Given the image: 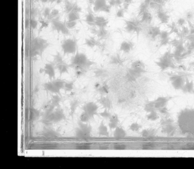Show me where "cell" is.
Returning <instances> with one entry per match:
<instances>
[{
    "instance_id": "cell-1",
    "label": "cell",
    "mask_w": 194,
    "mask_h": 169,
    "mask_svg": "<svg viewBox=\"0 0 194 169\" xmlns=\"http://www.w3.org/2000/svg\"><path fill=\"white\" fill-rule=\"evenodd\" d=\"M95 64V63L91 61L86 55L80 53L77 50L74 56L72 57L69 65L70 67L75 69L76 75L80 76L84 74L87 69Z\"/></svg>"
},
{
    "instance_id": "cell-2",
    "label": "cell",
    "mask_w": 194,
    "mask_h": 169,
    "mask_svg": "<svg viewBox=\"0 0 194 169\" xmlns=\"http://www.w3.org/2000/svg\"><path fill=\"white\" fill-rule=\"evenodd\" d=\"M155 64L162 71H165L169 68H175L174 57L172 55L170 48L164 54L158 59Z\"/></svg>"
},
{
    "instance_id": "cell-3",
    "label": "cell",
    "mask_w": 194,
    "mask_h": 169,
    "mask_svg": "<svg viewBox=\"0 0 194 169\" xmlns=\"http://www.w3.org/2000/svg\"><path fill=\"white\" fill-rule=\"evenodd\" d=\"M49 45L50 44L48 43L47 41L43 38L39 37L34 38L31 43V55L33 56H42L43 52Z\"/></svg>"
},
{
    "instance_id": "cell-4",
    "label": "cell",
    "mask_w": 194,
    "mask_h": 169,
    "mask_svg": "<svg viewBox=\"0 0 194 169\" xmlns=\"http://www.w3.org/2000/svg\"><path fill=\"white\" fill-rule=\"evenodd\" d=\"M66 116H65L63 111L62 109H57L52 113L48 115H44L42 119V122L46 125H50L53 123H56L65 120Z\"/></svg>"
},
{
    "instance_id": "cell-5",
    "label": "cell",
    "mask_w": 194,
    "mask_h": 169,
    "mask_svg": "<svg viewBox=\"0 0 194 169\" xmlns=\"http://www.w3.org/2000/svg\"><path fill=\"white\" fill-rule=\"evenodd\" d=\"M61 48L64 56L66 55L75 54L78 50L77 41L70 38L63 40L61 44Z\"/></svg>"
},
{
    "instance_id": "cell-6",
    "label": "cell",
    "mask_w": 194,
    "mask_h": 169,
    "mask_svg": "<svg viewBox=\"0 0 194 169\" xmlns=\"http://www.w3.org/2000/svg\"><path fill=\"white\" fill-rule=\"evenodd\" d=\"M125 29L126 32L136 33L138 37L139 33L141 30V27L139 26L141 24L140 21L125 20Z\"/></svg>"
},
{
    "instance_id": "cell-7",
    "label": "cell",
    "mask_w": 194,
    "mask_h": 169,
    "mask_svg": "<svg viewBox=\"0 0 194 169\" xmlns=\"http://www.w3.org/2000/svg\"><path fill=\"white\" fill-rule=\"evenodd\" d=\"M93 5L95 12L109 13L112 7L108 3L107 0H95Z\"/></svg>"
},
{
    "instance_id": "cell-8",
    "label": "cell",
    "mask_w": 194,
    "mask_h": 169,
    "mask_svg": "<svg viewBox=\"0 0 194 169\" xmlns=\"http://www.w3.org/2000/svg\"><path fill=\"white\" fill-rule=\"evenodd\" d=\"M99 106L95 102H89L85 104L83 107V110L87 113L91 118H94L96 116L99 115L98 111Z\"/></svg>"
},
{
    "instance_id": "cell-9",
    "label": "cell",
    "mask_w": 194,
    "mask_h": 169,
    "mask_svg": "<svg viewBox=\"0 0 194 169\" xmlns=\"http://www.w3.org/2000/svg\"><path fill=\"white\" fill-rule=\"evenodd\" d=\"M55 65L53 62L46 64L43 69H41L40 72L44 73V75H47L50 79L52 80L55 77Z\"/></svg>"
},
{
    "instance_id": "cell-10",
    "label": "cell",
    "mask_w": 194,
    "mask_h": 169,
    "mask_svg": "<svg viewBox=\"0 0 194 169\" xmlns=\"http://www.w3.org/2000/svg\"><path fill=\"white\" fill-rule=\"evenodd\" d=\"M173 87L176 90H181L185 83V80L180 75H174L170 78Z\"/></svg>"
},
{
    "instance_id": "cell-11",
    "label": "cell",
    "mask_w": 194,
    "mask_h": 169,
    "mask_svg": "<svg viewBox=\"0 0 194 169\" xmlns=\"http://www.w3.org/2000/svg\"><path fill=\"white\" fill-rule=\"evenodd\" d=\"M173 97H172L161 96L158 97L156 99L154 100V105L156 109H160L162 108L166 107L167 104Z\"/></svg>"
},
{
    "instance_id": "cell-12",
    "label": "cell",
    "mask_w": 194,
    "mask_h": 169,
    "mask_svg": "<svg viewBox=\"0 0 194 169\" xmlns=\"http://www.w3.org/2000/svg\"><path fill=\"white\" fill-rule=\"evenodd\" d=\"M134 44L132 41L129 40H123L119 46V51L128 54L134 49Z\"/></svg>"
},
{
    "instance_id": "cell-13",
    "label": "cell",
    "mask_w": 194,
    "mask_h": 169,
    "mask_svg": "<svg viewBox=\"0 0 194 169\" xmlns=\"http://www.w3.org/2000/svg\"><path fill=\"white\" fill-rule=\"evenodd\" d=\"M130 68H132L134 71H136L137 73H139L141 75L147 72V71L145 69V64L140 60H136L133 62L132 63Z\"/></svg>"
},
{
    "instance_id": "cell-14",
    "label": "cell",
    "mask_w": 194,
    "mask_h": 169,
    "mask_svg": "<svg viewBox=\"0 0 194 169\" xmlns=\"http://www.w3.org/2000/svg\"><path fill=\"white\" fill-rule=\"evenodd\" d=\"M156 16L161 24H167L170 20V16L164 11L161 10L160 9H158L156 13Z\"/></svg>"
},
{
    "instance_id": "cell-15",
    "label": "cell",
    "mask_w": 194,
    "mask_h": 169,
    "mask_svg": "<svg viewBox=\"0 0 194 169\" xmlns=\"http://www.w3.org/2000/svg\"><path fill=\"white\" fill-rule=\"evenodd\" d=\"M89 4L88 5V7L87 8L88 11H87V14L86 15V18L85 20V21L88 25L91 26H95V22L96 16L94 15L93 11L91 9V6Z\"/></svg>"
},
{
    "instance_id": "cell-16",
    "label": "cell",
    "mask_w": 194,
    "mask_h": 169,
    "mask_svg": "<svg viewBox=\"0 0 194 169\" xmlns=\"http://www.w3.org/2000/svg\"><path fill=\"white\" fill-rule=\"evenodd\" d=\"M109 24V20L103 16H96L95 26L100 28H106Z\"/></svg>"
},
{
    "instance_id": "cell-17",
    "label": "cell",
    "mask_w": 194,
    "mask_h": 169,
    "mask_svg": "<svg viewBox=\"0 0 194 169\" xmlns=\"http://www.w3.org/2000/svg\"><path fill=\"white\" fill-rule=\"evenodd\" d=\"M44 89L47 91H49L50 92L52 93L53 94H58L61 96V94L60 91L56 87H55L54 84H53L52 81L48 82L47 83H45L43 85Z\"/></svg>"
},
{
    "instance_id": "cell-18",
    "label": "cell",
    "mask_w": 194,
    "mask_h": 169,
    "mask_svg": "<svg viewBox=\"0 0 194 169\" xmlns=\"http://www.w3.org/2000/svg\"><path fill=\"white\" fill-rule=\"evenodd\" d=\"M55 67L58 71L59 74H60V76H62L63 75H64L65 73L69 74L68 69L70 67V65L66 63L65 61H63L60 63L57 64L56 65H55Z\"/></svg>"
},
{
    "instance_id": "cell-19",
    "label": "cell",
    "mask_w": 194,
    "mask_h": 169,
    "mask_svg": "<svg viewBox=\"0 0 194 169\" xmlns=\"http://www.w3.org/2000/svg\"><path fill=\"white\" fill-rule=\"evenodd\" d=\"M161 32V30L159 26H152L149 28L147 31V34L150 38L154 39L157 37H159Z\"/></svg>"
},
{
    "instance_id": "cell-20",
    "label": "cell",
    "mask_w": 194,
    "mask_h": 169,
    "mask_svg": "<svg viewBox=\"0 0 194 169\" xmlns=\"http://www.w3.org/2000/svg\"><path fill=\"white\" fill-rule=\"evenodd\" d=\"M84 45L88 46V47L93 48L96 46H101L102 44L97 41L94 37H89V38L85 39V42Z\"/></svg>"
},
{
    "instance_id": "cell-21",
    "label": "cell",
    "mask_w": 194,
    "mask_h": 169,
    "mask_svg": "<svg viewBox=\"0 0 194 169\" xmlns=\"http://www.w3.org/2000/svg\"><path fill=\"white\" fill-rule=\"evenodd\" d=\"M78 125H79V128L84 133H85L86 135H88V136L90 137L91 136L92 128L90 125L88 124V123H85L81 122L80 120L78 122Z\"/></svg>"
},
{
    "instance_id": "cell-22",
    "label": "cell",
    "mask_w": 194,
    "mask_h": 169,
    "mask_svg": "<svg viewBox=\"0 0 194 169\" xmlns=\"http://www.w3.org/2000/svg\"><path fill=\"white\" fill-rule=\"evenodd\" d=\"M109 127L110 129H115L116 127H118V125L119 123V120L118 116L117 114H112V116L109 119Z\"/></svg>"
},
{
    "instance_id": "cell-23",
    "label": "cell",
    "mask_w": 194,
    "mask_h": 169,
    "mask_svg": "<svg viewBox=\"0 0 194 169\" xmlns=\"http://www.w3.org/2000/svg\"><path fill=\"white\" fill-rule=\"evenodd\" d=\"M126 131L123 127H117L114 129V137L117 139H121L126 136Z\"/></svg>"
},
{
    "instance_id": "cell-24",
    "label": "cell",
    "mask_w": 194,
    "mask_h": 169,
    "mask_svg": "<svg viewBox=\"0 0 194 169\" xmlns=\"http://www.w3.org/2000/svg\"><path fill=\"white\" fill-rule=\"evenodd\" d=\"M98 101L103 107L104 108V109H107L108 110L111 109L112 102L108 97H101V98L98 100Z\"/></svg>"
},
{
    "instance_id": "cell-25",
    "label": "cell",
    "mask_w": 194,
    "mask_h": 169,
    "mask_svg": "<svg viewBox=\"0 0 194 169\" xmlns=\"http://www.w3.org/2000/svg\"><path fill=\"white\" fill-rule=\"evenodd\" d=\"M140 18H141V19L140 20V22L141 24L146 23V24H149L151 23L152 20H153L152 14L149 11V10L143 13L142 15L140 16Z\"/></svg>"
},
{
    "instance_id": "cell-26",
    "label": "cell",
    "mask_w": 194,
    "mask_h": 169,
    "mask_svg": "<svg viewBox=\"0 0 194 169\" xmlns=\"http://www.w3.org/2000/svg\"><path fill=\"white\" fill-rule=\"evenodd\" d=\"M141 74L137 73L136 71H134V69H132V68H130L128 71L126 77L128 80L130 81H134L136 80L137 78H138L139 76H141Z\"/></svg>"
},
{
    "instance_id": "cell-27",
    "label": "cell",
    "mask_w": 194,
    "mask_h": 169,
    "mask_svg": "<svg viewBox=\"0 0 194 169\" xmlns=\"http://www.w3.org/2000/svg\"><path fill=\"white\" fill-rule=\"evenodd\" d=\"M51 22L53 30L57 31L58 33H61L64 22H60L59 19H54L51 20Z\"/></svg>"
},
{
    "instance_id": "cell-28",
    "label": "cell",
    "mask_w": 194,
    "mask_h": 169,
    "mask_svg": "<svg viewBox=\"0 0 194 169\" xmlns=\"http://www.w3.org/2000/svg\"><path fill=\"white\" fill-rule=\"evenodd\" d=\"M98 132H99V135L101 136H109L108 128L104 124V122L103 121H102L100 124V125L98 127Z\"/></svg>"
},
{
    "instance_id": "cell-29",
    "label": "cell",
    "mask_w": 194,
    "mask_h": 169,
    "mask_svg": "<svg viewBox=\"0 0 194 169\" xmlns=\"http://www.w3.org/2000/svg\"><path fill=\"white\" fill-rule=\"evenodd\" d=\"M79 105V102L77 100H73L70 103V116L72 118Z\"/></svg>"
},
{
    "instance_id": "cell-30",
    "label": "cell",
    "mask_w": 194,
    "mask_h": 169,
    "mask_svg": "<svg viewBox=\"0 0 194 169\" xmlns=\"http://www.w3.org/2000/svg\"><path fill=\"white\" fill-rule=\"evenodd\" d=\"M108 31L106 28H98L95 35H97L98 37L101 39H105L108 37Z\"/></svg>"
},
{
    "instance_id": "cell-31",
    "label": "cell",
    "mask_w": 194,
    "mask_h": 169,
    "mask_svg": "<svg viewBox=\"0 0 194 169\" xmlns=\"http://www.w3.org/2000/svg\"><path fill=\"white\" fill-rule=\"evenodd\" d=\"M95 87L97 91L102 94H105L108 93L109 88L106 84L101 85L100 83H97L95 86Z\"/></svg>"
},
{
    "instance_id": "cell-32",
    "label": "cell",
    "mask_w": 194,
    "mask_h": 169,
    "mask_svg": "<svg viewBox=\"0 0 194 169\" xmlns=\"http://www.w3.org/2000/svg\"><path fill=\"white\" fill-rule=\"evenodd\" d=\"M182 90L185 93H192L194 90V86L193 82H190L189 80L185 81V83L183 86Z\"/></svg>"
},
{
    "instance_id": "cell-33",
    "label": "cell",
    "mask_w": 194,
    "mask_h": 169,
    "mask_svg": "<svg viewBox=\"0 0 194 169\" xmlns=\"http://www.w3.org/2000/svg\"><path fill=\"white\" fill-rule=\"evenodd\" d=\"M75 133H76V137L77 138L80 139L87 140V139H88L89 138H90V136L86 135V133H84L79 127L76 129Z\"/></svg>"
},
{
    "instance_id": "cell-34",
    "label": "cell",
    "mask_w": 194,
    "mask_h": 169,
    "mask_svg": "<svg viewBox=\"0 0 194 169\" xmlns=\"http://www.w3.org/2000/svg\"><path fill=\"white\" fill-rule=\"evenodd\" d=\"M175 131V127H174L172 124L163 126L162 128V132L167 135H173Z\"/></svg>"
},
{
    "instance_id": "cell-35",
    "label": "cell",
    "mask_w": 194,
    "mask_h": 169,
    "mask_svg": "<svg viewBox=\"0 0 194 169\" xmlns=\"http://www.w3.org/2000/svg\"><path fill=\"white\" fill-rule=\"evenodd\" d=\"M60 96V95L58 94H55L52 96L50 102L55 107H58L60 105V103L61 101Z\"/></svg>"
},
{
    "instance_id": "cell-36",
    "label": "cell",
    "mask_w": 194,
    "mask_h": 169,
    "mask_svg": "<svg viewBox=\"0 0 194 169\" xmlns=\"http://www.w3.org/2000/svg\"><path fill=\"white\" fill-rule=\"evenodd\" d=\"M157 109H156L154 105V101H150L147 103L144 106V111L147 113H150L152 111H156Z\"/></svg>"
},
{
    "instance_id": "cell-37",
    "label": "cell",
    "mask_w": 194,
    "mask_h": 169,
    "mask_svg": "<svg viewBox=\"0 0 194 169\" xmlns=\"http://www.w3.org/2000/svg\"><path fill=\"white\" fill-rule=\"evenodd\" d=\"M53 82V84H54L55 87L58 89L59 90L61 91V90L64 89V84L65 83V81L61 79H56L54 80H52Z\"/></svg>"
},
{
    "instance_id": "cell-38",
    "label": "cell",
    "mask_w": 194,
    "mask_h": 169,
    "mask_svg": "<svg viewBox=\"0 0 194 169\" xmlns=\"http://www.w3.org/2000/svg\"><path fill=\"white\" fill-rule=\"evenodd\" d=\"M80 20L79 13L76 11H72L68 13V20L77 21Z\"/></svg>"
},
{
    "instance_id": "cell-39",
    "label": "cell",
    "mask_w": 194,
    "mask_h": 169,
    "mask_svg": "<svg viewBox=\"0 0 194 169\" xmlns=\"http://www.w3.org/2000/svg\"><path fill=\"white\" fill-rule=\"evenodd\" d=\"M159 118V115L158 114L156 110V111H152L150 113H147V120L150 121L154 122L156 120H157Z\"/></svg>"
},
{
    "instance_id": "cell-40",
    "label": "cell",
    "mask_w": 194,
    "mask_h": 169,
    "mask_svg": "<svg viewBox=\"0 0 194 169\" xmlns=\"http://www.w3.org/2000/svg\"><path fill=\"white\" fill-rule=\"evenodd\" d=\"M74 86V81L65 82L64 84V89L65 92H70L73 90Z\"/></svg>"
},
{
    "instance_id": "cell-41",
    "label": "cell",
    "mask_w": 194,
    "mask_h": 169,
    "mask_svg": "<svg viewBox=\"0 0 194 169\" xmlns=\"http://www.w3.org/2000/svg\"><path fill=\"white\" fill-rule=\"evenodd\" d=\"M91 119V118L89 116V115L84 111H83V112L81 114L80 116V121L85 123H88V122H89Z\"/></svg>"
},
{
    "instance_id": "cell-42",
    "label": "cell",
    "mask_w": 194,
    "mask_h": 169,
    "mask_svg": "<svg viewBox=\"0 0 194 169\" xmlns=\"http://www.w3.org/2000/svg\"><path fill=\"white\" fill-rule=\"evenodd\" d=\"M121 63V60L120 58L119 55H117L111 57V60H110V64L118 65Z\"/></svg>"
},
{
    "instance_id": "cell-43",
    "label": "cell",
    "mask_w": 194,
    "mask_h": 169,
    "mask_svg": "<svg viewBox=\"0 0 194 169\" xmlns=\"http://www.w3.org/2000/svg\"><path fill=\"white\" fill-rule=\"evenodd\" d=\"M109 110L107 109H104V110L102 112L99 113V116L102 117L103 118L105 119H109L111 117L112 114L111 113H110Z\"/></svg>"
},
{
    "instance_id": "cell-44",
    "label": "cell",
    "mask_w": 194,
    "mask_h": 169,
    "mask_svg": "<svg viewBox=\"0 0 194 169\" xmlns=\"http://www.w3.org/2000/svg\"><path fill=\"white\" fill-rule=\"evenodd\" d=\"M170 35L169 31L167 30H163L161 31V33L158 37L159 38L160 41H161L170 38Z\"/></svg>"
},
{
    "instance_id": "cell-45",
    "label": "cell",
    "mask_w": 194,
    "mask_h": 169,
    "mask_svg": "<svg viewBox=\"0 0 194 169\" xmlns=\"http://www.w3.org/2000/svg\"><path fill=\"white\" fill-rule=\"evenodd\" d=\"M94 73H95V76L97 77H103V76L105 75L106 74V71L103 69H97L94 71Z\"/></svg>"
},
{
    "instance_id": "cell-46",
    "label": "cell",
    "mask_w": 194,
    "mask_h": 169,
    "mask_svg": "<svg viewBox=\"0 0 194 169\" xmlns=\"http://www.w3.org/2000/svg\"><path fill=\"white\" fill-rule=\"evenodd\" d=\"M125 10L123 7H120L119 9H118L117 12V14H116V16L119 18H123L125 16Z\"/></svg>"
},
{
    "instance_id": "cell-47",
    "label": "cell",
    "mask_w": 194,
    "mask_h": 169,
    "mask_svg": "<svg viewBox=\"0 0 194 169\" xmlns=\"http://www.w3.org/2000/svg\"><path fill=\"white\" fill-rule=\"evenodd\" d=\"M130 128L132 131H139V129H141V126L137 123H134L131 125Z\"/></svg>"
},
{
    "instance_id": "cell-48",
    "label": "cell",
    "mask_w": 194,
    "mask_h": 169,
    "mask_svg": "<svg viewBox=\"0 0 194 169\" xmlns=\"http://www.w3.org/2000/svg\"><path fill=\"white\" fill-rule=\"evenodd\" d=\"M31 119H33V120H35L39 116V112L37 111L36 109H35L31 110Z\"/></svg>"
},
{
    "instance_id": "cell-49",
    "label": "cell",
    "mask_w": 194,
    "mask_h": 169,
    "mask_svg": "<svg viewBox=\"0 0 194 169\" xmlns=\"http://www.w3.org/2000/svg\"><path fill=\"white\" fill-rule=\"evenodd\" d=\"M77 24V21H69L66 22V25L69 29H73Z\"/></svg>"
},
{
    "instance_id": "cell-50",
    "label": "cell",
    "mask_w": 194,
    "mask_h": 169,
    "mask_svg": "<svg viewBox=\"0 0 194 169\" xmlns=\"http://www.w3.org/2000/svg\"><path fill=\"white\" fill-rule=\"evenodd\" d=\"M186 20L185 18H180L178 19L177 22H176V24L179 27H183V26H184V24H186Z\"/></svg>"
},
{
    "instance_id": "cell-51",
    "label": "cell",
    "mask_w": 194,
    "mask_h": 169,
    "mask_svg": "<svg viewBox=\"0 0 194 169\" xmlns=\"http://www.w3.org/2000/svg\"><path fill=\"white\" fill-rule=\"evenodd\" d=\"M185 16H186V20H190V21H191V20H192L193 18H194V13L192 12V11H188L187 13H186Z\"/></svg>"
},
{
    "instance_id": "cell-52",
    "label": "cell",
    "mask_w": 194,
    "mask_h": 169,
    "mask_svg": "<svg viewBox=\"0 0 194 169\" xmlns=\"http://www.w3.org/2000/svg\"><path fill=\"white\" fill-rule=\"evenodd\" d=\"M173 121L171 119H166V120H163L161 121V125L162 126H165V125H168L170 124H173Z\"/></svg>"
},
{
    "instance_id": "cell-53",
    "label": "cell",
    "mask_w": 194,
    "mask_h": 169,
    "mask_svg": "<svg viewBox=\"0 0 194 169\" xmlns=\"http://www.w3.org/2000/svg\"><path fill=\"white\" fill-rule=\"evenodd\" d=\"M158 110L159 112V113H161L162 114H165V115L169 114V110L167 107V106L166 107H165L162 108H160V109H158Z\"/></svg>"
},
{
    "instance_id": "cell-54",
    "label": "cell",
    "mask_w": 194,
    "mask_h": 169,
    "mask_svg": "<svg viewBox=\"0 0 194 169\" xmlns=\"http://www.w3.org/2000/svg\"><path fill=\"white\" fill-rule=\"evenodd\" d=\"M51 9L49 7H46L44 10V11L43 13V15L44 16L45 18H48V17L50 16V13H51Z\"/></svg>"
},
{
    "instance_id": "cell-55",
    "label": "cell",
    "mask_w": 194,
    "mask_h": 169,
    "mask_svg": "<svg viewBox=\"0 0 194 169\" xmlns=\"http://www.w3.org/2000/svg\"><path fill=\"white\" fill-rule=\"evenodd\" d=\"M151 133H151V131H149V129H144L142 131V135L145 137H149L150 135H151Z\"/></svg>"
},
{
    "instance_id": "cell-56",
    "label": "cell",
    "mask_w": 194,
    "mask_h": 169,
    "mask_svg": "<svg viewBox=\"0 0 194 169\" xmlns=\"http://www.w3.org/2000/svg\"><path fill=\"white\" fill-rule=\"evenodd\" d=\"M37 24H38V23L37 20H33V19L31 20V26L33 29H35V28H37Z\"/></svg>"
},
{
    "instance_id": "cell-57",
    "label": "cell",
    "mask_w": 194,
    "mask_h": 169,
    "mask_svg": "<svg viewBox=\"0 0 194 169\" xmlns=\"http://www.w3.org/2000/svg\"><path fill=\"white\" fill-rule=\"evenodd\" d=\"M48 24L47 22H44L43 20H42V22H41V27H40L39 31H41V30H42V28H45V27H46V26H47Z\"/></svg>"
},
{
    "instance_id": "cell-58",
    "label": "cell",
    "mask_w": 194,
    "mask_h": 169,
    "mask_svg": "<svg viewBox=\"0 0 194 169\" xmlns=\"http://www.w3.org/2000/svg\"><path fill=\"white\" fill-rule=\"evenodd\" d=\"M108 4L111 7H114L116 6V3H115V0H109Z\"/></svg>"
},
{
    "instance_id": "cell-59",
    "label": "cell",
    "mask_w": 194,
    "mask_h": 169,
    "mask_svg": "<svg viewBox=\"0 0 194 169\" xmlns=\"http://www.w3.org/2000/svg\"><path fill=\"white\" fill-rule=\"evenodd\" d=\"M132 2H133V0H123V2L129 3V4H130L132 3Z\"/></svg>"
},
{
    "instance_id": "cell-60",
    "label": "cell",
    "mask_w": 194,
    "mask_h": 169,
    "mask_svg": "<svg viewBox=\"0 0 194 169\" xmlns=\"http://www.w3.org/2000/svg\"><path fill=\"white\" fill-rule=\"evenodd\" d=\"M57 1H58V0H49V2L53 3V2H57Z\"/></svg>"
},
{
    "instance_id": "cell-61",
    "label": "cell",
    "mask_w": 194,
    "mask_h": 169,
    "mask_svg": "<svg viewBox=\"0 0 194 169\" xmlns=\"http://www.w3.org/2000/svg\"><path fill=\"white\" fill-rule=\"evenodd\" d=\"M41 2H43V3H46V2L49 1V0H41Z\"/></svg>"
}]
</instances>
